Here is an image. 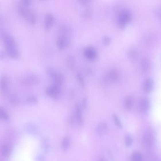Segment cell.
Wrapping results in <instances>:
<instances>
[{
    "mask_svg": "<svg viewBox=\"0 0 161 161\" xmlns=\"http://www.w3.org/2000/svg\"><path fill=\"white\" fill-rule=\"evenodd\" d=\"M61 92V86L55 84H53L47 88L45 90L46 95L52 98H56L58 97Z\"/></svg>",
    "mask_w": 161,
    "mask_h": 161,
    "instance_id": "52a82bcc",
    "label": "cell"
},
{
    "mask_svg": "<svg viewBox=\"0 0 161 161\" xmlns=\"http://www.w3.org/2000/svg\"><path fill=\"white\" fill-rule=\"evenodd\" d=\"M125 143L127 146H131L132 144V143H133L132 138L129 135H127L125 137Z\"/></svg>",
    "mask_w": 161,
    "mask_h": 161,
    "instance_id": "d6a6232c",
    "label": "cell"
},
{
    "mask_svg": "<svg viewBox=\"0 0 161 161\" xmlns=\"http://www.w3.org/2000/svg\"><path fill=\"white\" fill-rule=\"evenodd\" d=\"M42 146L43 148V150L45 152H48L49 148V144L48 140L46 139H43L42 141Z\"/></svg>",
    "mask_w": 161,
    "mask_h": 161,
    "instance_id": "1f68e13d",
    "label": "cell"
},
{
    "mask_svg": "<svg viewBox=\"0 0 161 161\" xmlns=\"http://www.w3.org/2000/svg\"><path fill=\"white\" fill-rule=\"evenodd\" d=\"M6 53L2 50H0V60H2L5 58Z\"/></svg>",
    "mask_w": 161,
    "mask_h": 161,
    "instance_id": "74e56055",
    "label": "cell"
},
{
    "mask_svg": "<svg viewBox=\"0 0 161 161\" xmlns=\"http://www.w3.org/2000/svg\"><path fill=\"white\" fill-rule=\"evenodd\" d=\"M66 64L68 68L73 71L76 67V60L74 57L72 55H68L66 58Z\"/></svg>",
    "mask_w": 161,
    "mask_h": 161,
    "instance_id": "44dd1931",
    "label": "cell"
},
{
    "mask_svg": "<svg viewBox=\"0 0 161 161\" xmlns=\"http://www.w3.org/2000/svg\"><path fill=\"white\" fill-rule=\"evenodd\" d=\"M70 143L71 140L69 136H66L63 138L61 144V149H63V150L66 151L69 148L70 145Z\"/></svg>",
    "mask_w": 161,
    "mask_h": 161,
    "instance_id": "cb8c5ba5",
    "label": "cell"
},
{
    "mask_svg": "<svg viewBox=\"0 0 161 161\" xmlns=\"http://www.w3.org/2000/svg\"><path fill=\"white\" fill-rule=\"evenodd\" d=\"M112 41L111 37L108 35H104L102 37V42L104 45H109Z\"/></svg>",
    "mask_w": 161,
    "mask_h": 161,
    "instance_id": "4dcf8cb0",
    "label": "cell"
},
{
    "mask_svg": "<svg viewBox=\"0 0 161 161\" xmlns=\"http://www.w3.org/2000/svg\"><path fill=\"white\" fill-rule=\"evenodd\" d=\"M83 55L89 61H95L98 57L97 50L92 46L85 47L83 50Z\"/></svg>",
    "mask_w": 161,
    "mask_h": 161,
    "instance_id": "8992f818",
    "label": "cell"
},
{
    "mask_svg": "<svg viewBox=\"0 0 161 161\" xmlns=\"http://www.w3.org/2000/svg\"><path fill=\"white\" fill-rule=\"evenodd\" d=\"M76 117L79 125H82L84 123L83 118L82 109L79 104L76 105Z\"/></svg>",
    "mask_w": 161,
    "mask_h": 161,
    "instance_id": "e0dca14e",
    "label": "cell"
},
{
    "mask_svg": "<svg viewBox=\"0 0 161 161\" xmlns=\"http://www.w3.org/2000/svg\"><path fill=\"white\" fill-rule=\"evenodd\" d=\"M154 12L157 18L159 20H161V6H157L156 8H155Z\"/></svg>",
    "mask_w": 161,
    "mask_h": 161,
    "instance_id": "836d02e7",
    "label": "cell"
},
{
    "mask_svg": "<svg viewBox=\"0 0 161 161\" xmlns=\"http://www.w3.org/2000/svg\"><path fill=\"white\" fill-rule=\"evenodd\" d=\"M100 161H105V160L104 158H101L100 159Z\"/></svg>",
    "mask_w": 161,
    "mask_h": 161,
    "instance_id": "f35d334b",
    "label": "cell"
},
{
    "mask_svg": "<svg viewBox=\"0 0 161 161\" xmlns=\"http://www.w3.org/2000/svg\"><path fill=\"white\" fill-rule=\"evenodd\" d=\"M153 136L151 132L147 131L144 134V140L145 144L147 146H150L153 142Z\"/></svg>",
    "mask_w": 161,
    "mask_h": 161,
    "instance_id": "603a6c76",
    "label": "cell"
},
{
    "mask_svg": "<svg viewBox=\"0 0 161 161\" xmlns=\"http://www.w3.org/2000/svg\"><path fill=\"white\" fill-rule=\"evenodd\" d=\"M139 56V52L135 47H131L127 52V56L129 61L134 62L136 61Z\"/></svg>",
    "mask_w": 161,
    "mask_h": 161,
    "instance_id": "5bb4252c",
    "label": "cell"
},
{
    "mask_svg": "<svg viewBox=\"0 0 161 161\" xmlns=\"http://www.w3.org/2000/svg\"><path fill=\"white\" fill-rule=\"evenodd\" d=\"M108 131V126L105 123H101L97 125L96 132L100 135H104Z\"/></svg>",
    "mask_w": 161,
    "mask_h": 161,
    "instance_id": "7402d4cb",
    "label": "cell"
},
{
    "mask_svg": "<svg viewBox=\"0 0 161 161\" xmlns=\"http://www.w3.org/2000/svg\"><path fill=\"white\" fill-rule=\"evenodd\" d=\"M132 17L131 11L128 9H124L120 11L117 18V24L121 29H124L131 21Z\"/></svg>",
    "mask_w": 161,
    "mask_h": 161,
    "instance_id": "277c9868",
    "label": "cell"
},
{
    "mask_svg": "<svg viewBox=\"0 0 161 161\" xmlns=\"http://www.w3.org/2000/svg\"><path fill=\"white\" fill-rule=\"evenodd\" d=\"M9 119L6 110L3 107L0 106V119L3 121H8Z\"/></svg>",
    "mask_w": 161,
    "mask_h": 161,
    "instance_id": "d4e9b609",
    "label": "cell"
},
{
    "mask_svg": "<svg viewBox=\"0 0 161 161\" xmlns=\"http://www.w3.org/2000/svg\"><path fill=\"white\" fill-rule=\"evenodd\" d=\"M112 118H113V121H114L115 124L118 128H122L123 125H122L121 121H120V119L119 118L118 116H117L116 115L113 114V115H112Z\"/></svg>",
    "mask_w": 161,
    "mask_h": 161,
    "instance_id": "f546056e",
    "label": "cell"
},
{
    "mask_svg": "<svg viewBox=\"0 0 161 161\" xmlns=\"http://www.w3.org/2000/svg\"><path fill=\"white\" fill-rule=\"evenodd\" d=\"M18 11L19 14L32 25H34L37 22V17L34 12L29 9L28 7H24L20 4L18 7Z\"/></svg>",
    "mask_w": 161,
    "mask_h": 161,
    "instance_id": "3957f363",
    "label": "cell"
},
{
    "mask_svg": "<svg viewBox=\"0 0 161 161\" xmlns=\"http://www.w3.org/2000/svg\"><path fill=\"white\" fill-rule=\"evenodd\" d=\"M93 14V9L90 5L84 6V9L81 12V16L85 19H89Z\"/></svg>",
    "mask_w": 161,
    "mask_h": 161,
    "instance_id": "ffe728a7",
    "label": "cell"
},
{
    "mask_svg": "<svg viewBox=\"0 0 161 161\" xmlns=\"http://www.w3.org/2000/svg\"><path fill=\"white\" fill-rule=\"evenodd\" d=\"M150 106V102L148 97H142L138 102V108L140 112L145 113L148 112Z\"/></svg>",
    "mask_w": 161,
    "mask_h": 161,
    "instance_id": "9c48e42d",
    "label": "cell"
},
{
    "mask_svg": "<svg viewBox=\"0 0 161 161\" xmlns=\"http://www.w3.org/2000/svg\"><path fill=\"white\" fill-rule=\"evenodd\" d=\"M26 102H27V104H37L38 100L35 96H30L27 97V98L26 99Z\"/></svg>",
    "mask_w": 161,
    "mask_h": 161,
    "instance_id": "83f0119b",
    "label": "cell"
},
{
    "mask_svg": "<svg viewBox=\"0 0 161 161\" xmlns=\"http://www.w3.org/2000/svg\"><path fill=\"white\" fill-rule=\"evenodd\" d=\"M36 161H45V158L43 155H39L36 157Z\"/></svg>",
    "mask_w": 161,
    "mask_h": 161,
    "instance_id": "8d00e7d4",
    "label": "cell"
},
{
    "mask_svg": "<svg viewBox=\"0 0 161 161\" xmlns=\"http://www.w3.org/2000/svg\"><path fill=\"white\" fill-rule=\"evenodd\" d=\"M72 31L69 26L62 24L59 29V35L57 40V46L60 50L64 49L69 45L71 39Z\"/></svg>",
    "mask_w": 161,
    "mask_h": 161,
    "instance_id": "6da1fadb",
    "label": "cell"
},
{
    "mask_svg": "<svg viewBox=\"0 0 161 161\" xmlns=\"http://www.w3.org/2000/svg\"><path fill=\"white\" fill-rule=\"evenodd\" d=\"M46 71L47 75L53 80V84L60 86L62 85L64 80V76L62 73L58 72L52 67H47Z\"/></svg>",
    "mask_w": 161,
    "mask_h": 161,
    "instance_id": "5b68a950",
    "label": "cell"
},
{
    "mask_svg": "<svg viewBox=\"0 0 161 161\" xmlns=\"http://www.w3.org/2000/svg\"><path fill=\"white\" fill-rule=\"evenodd\" d=\"M132 158L133 161H143L142 155L139 152L134 153L132 156Z\"/></svg>",
    "mask_w": 161,
    "mask_h": 161,
    "instance_id": "f1b7e54d",
    "label": "cell"
},
{
    "mask_svg": "<svg viewBox=\"0 0 161 161\" xmlns=\"http://www.w3.org/2000/svg\"><path fill=\"white\" fill-rule=\"evenodd\" d=\"M151 67V62L149 58L147 57L142 59L140 63V68L141 71L144 73L147 72L150 70Z\"/></svg>",
    "mask_w": 161,
    "mask_h": 161,
    "instance_id": "4fadbf2b",
    "label": "cell"
},
{
    "mask_svg": "<svg viewBox=\"0 0 161 161\" xmlns=\"http://www.w3.org/2000/svg\"><path fill=\"white\" fill-rule=\"evenodd\" d=\"M39 81V77L36 75L33 74L28 75L24 79V84L28 86L35 85L38 83Z\"/></svg>",
    "mask_w": 161,
    "mask_h": 161,
    "instance_id": "8fae6325",
    "label": "cell"
},
{
    "mask_svg": "<svg viewBox=\"0 0 161 161\" xmlns=\"http://www.w3.org/2000/svg\"><path fill=\"white\" fill-rule=\"evenodd\" d=\"M87 101H88L87 97V96H85V97L83 98L82 100V106L84 108H86L87 107Z\"/></svg>",
    "mask_w": 161,
    "mask_h": 161,
    "instance_id": "d590c367",
    "label": "cell"
},
{
    "mask_svg": "<svg viewBox=\"0 0 161 161\" xmlns=\"http://www.w3.org/2000/svg\"><path fill=\"white\" fill-rule=\"evenodd\" d=\"M31 3H32V1H29V0H24V1L23 0L21 1V4H20L24 6V7H28L30 5Z\"/></svg>",
    "mask_w": 161,
    "mask_h": 161,
    "instance_id": "e575fe53",
    "label": "cell"
},
{
    "mask_svg": "<svg viewBox=\"0 0 161 161\" xmlns=\"http://www.w3.org/2000/svg\"><path fill=\"white\" fill-rule=\"evenodd\" d=\"M9 89L8 77L5 75L0 77V92L3 95H6Z\"/></svg>",
    "mask_w": 161,
    "mask_h": 161,
    "instance_id": "30bf717a",
    "label": "cell"
},
{
    "mask_svg": "<svg viewBox=\"0 0 161 161\" xmlns=\"http://www.w3.org/2000/svg\"><path fill=\"white\" fill-rule=\"evenodd\" d=\"M120 77L119 71L116 69L112 68L109 69L105 75V80L110 83H115Z\"/></svg>",
    "mask_w": 161,
    "mask_h": 161,
    "instance_id": "ba28073f",
    "label": "cell"
},
{
    "mask_svg": "<svg viewBox=\"0 0 161 161\" xmlns=\"http://www.w3.org/2000/svg\"><path fill=\"white\" fill-rule=\"evenodd\" d=\"M124 106L127 110H131L133 106V98L131 95L126 96L124 101Z\"/></svg>",
    "mask_w": 161,
    "mask_h": 161,
    "instance_id": "ac0fdd59",
    "label": "cell"
},
{
    "mask_svg": "<svg viewBox=\"0 0 161 161\" xmlns=\"http://www.w3.org/2000/svg\"><path fill=\"white\" fill-rule=\"evenodd\" d=\"M55 22V17L50 13L45 15L44 19V27L45 30H49L52 28Z\"/></svg>",
    "mask_w": 161,
    "mask_h": 161,
    "instance_id": "7c38bea8",
    "label": "cell"
},
{
    "mask_svg": "<svg viewBox=\"0 0 161 161\" xmlns=\"http://www.w3.org/2000/svg\"><path fill=\"white\" fill-rule=\"evenodd\" d=\"M3 41L8 56L13 59L19 58L20 53L17 42L13 36L9 34H6L3 36Z\"/></svg>",
    "mask_w": 161,
    "mask_h": 161,
    "instance_id": "7a4b0ae2",
    "label": "cell"
},
{
    "mask_svg": "<svg viewBox=\"0 0 161 161\" xmlns=\"http://www.w3.org/2000/svg\"><path fill=\"white\" fill-rule=\"evenodd\" d=\"M12 151V147L9 144H5L2 146L1 149V154L4 157L9 156Z\"/></svg>",
    "mask_w": 161,
    "mask_h": 161,
    "instance_id": "d6986e66",
    "label": "cell"
},
{
    "mask_svg": "<svg viewBox=\"0 0 161 161\" xmlns=\"http://www.w3.org/2000/svg\"><path fill=\"white\" fill-rule=\"evenodd\" d=\"M76 77L80 86L82 88H84L85 87V80L82 74L80 72H77L76 73Z\"/></svg>",
    "mask_w": 161,
    "mask_h": 161,
    "instance_id": "4316f807",
    "label": "cell"
},
{
    "mask_svg": "<svg viewBox=\"0 0 161 161\" xmlns=\"http://www.w3.org/2000/svg\"><path fill=\"white\" fill-rule=\"evenodd\" d=\"M154 84V81L153 79L151 77H147L144 81V90L148 93L152 92L153 89Z\"/></svg>",
    "mask_w": 161,
    "mask_h": 161,
    "instance_id": "9a60e30c",
    "label": "cell"
},
{
    "mask_svg": "<svg viewBox=\"0 0 161 161\" xmlns=\"http://www.w3.org/2000/svg\"><path fill=\"white\" fill-rule=\"evenodd\" d=\"M25 129L26 131L29 133L30 134L35 135L38 134V129L36 124L33 123H28L25 126Z\"/></svg>",
    "mask_w": 161,
    "mask_h": 161,
    "instance_id": "2e32d148",
    "label": "cell"
},
{
    "mask_svg": "<svg viewBox=\"0 0 161 161\" xmlns=\"http://www.w3.org/2000/svg\"><path fill=\"white\" fill-rule=\"evenodd\" d=\"M9 101L11 104L16 106L19 104L20 99L17 95L16 94H12L9 97Z\"/></svg>",
    "mask_w": 161,
    "mask_h": 161,
    "instance_id": "484cf974",
    "label": "cell"
}]
</instances>
